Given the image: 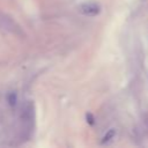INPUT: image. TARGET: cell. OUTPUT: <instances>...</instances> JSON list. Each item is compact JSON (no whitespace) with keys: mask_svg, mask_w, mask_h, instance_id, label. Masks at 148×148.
Here are the masks:
<instances>
[{"mask_svg":"<svg viewBox=\"0 0 148 148\" xmlns=\"http://www.w3.org/2000/svg\"><path fill=\"white\" fill-rule=\"evenodd\" d=\"M21 120L23 125V131L25 135L29 136L34 128V121H35V105L32 101H27L22 106Z\"/></svg>","mask_w":148,"mask_h":148,"instance_id":"1","label":"cell"},{"mask_svg":"<svg viewBox=\"0 0 148 148\" xmlns=\"http://www.w3.org/2000/svg\"><path fill=\"white\" fill-rule=\"evenodd\" d=\"M16 98H17L16 92H15V91H10V92L7 95V101H8V104H9L10 106H14V105L16 104Z\"/></svg>","mask_w":148,"mask_h":148,"instance_id":"5","label":"cell"},{"mask_svg":"<svg viewBox=\"0 0 148 148\" xmlns=\"http://www.w3.org/2000/svg\"><path fill=\"white\" fill-rule=\"evenodd\" d=\"M101 5L95 2V1H88V2H83L79 6V10L80 13H82L86 16H96L101 13Z\"/></svg>","mask_w":148,"mask_h":148,"instance_id":"3","label":"cell"},{"mask_svg":"<svg viewBox=\"0 0 148 148\" xmlns=\"http://www.w3.org/2000/svg\"><path fill=\"white\" fill-rule=\"evenodd\" d=\"M114 135H116V130H114V128L109 130V131L106 132V134L103 136V139H102L101 143H102V145H105V143L110 142V141H111V140L114 138Z\"/></svg>","mask_w":148,"mask_h":148,"instance_id":"4","label":"cell"},{"mask_svg":"<svg viewBox=\"0 0 148 148\" xmlns=\"http://www.w3.org/2000/svg\"><path fill=\"white\" fill-rule=\"evenodd\" d=\"M0 31H2L5 34L18 36V37H22L24 35L22 29L20 28V25L9 15L1 13V12H0Z\"/></svg>","mask_w":148,"mask_h":148,"instance_id":"2","label":"cell"}]
</instances>
